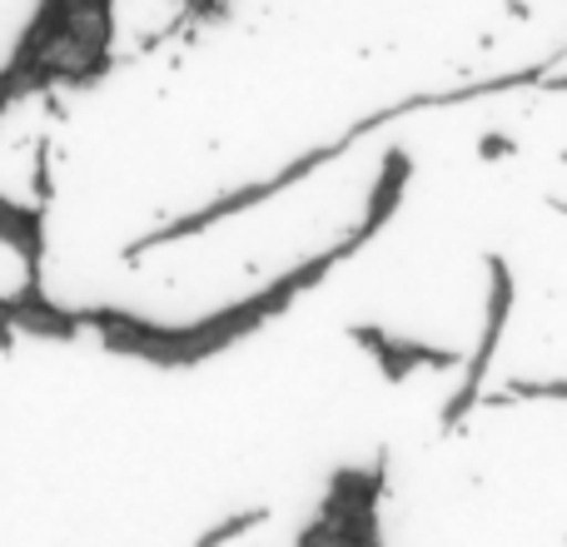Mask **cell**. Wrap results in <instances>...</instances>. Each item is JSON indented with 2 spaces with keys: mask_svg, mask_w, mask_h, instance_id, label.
Instances as JSON below:
<instances>
[{
  "mask_svg": "<svg viewBox=\"0 0 567 547\" xmlns=\"http://www.w3.org/2000/svg\"><path fill=\"white\" fill-rule=\"evenodd\" d=\"M488 279H493V299H488V329H483V339H478V353H473V363H468V379H463V389H458V399L443 409V423H458L463 413L473 409V399H478V389H483V379H488V363H493V349H498V333H503V323H508V309H513V274L503 259H488Z\"/></svg>",
  "mask_w": 567,
  "mask_h": 547,
  "instance_id": "cell-2",
  "label": "cell"
},
{
  "mask_svg": "<svg viewBox=\"0 0 567 547\" xmlns=\"http://www.w3.org/2000/svg\"><path fill=\"white\" fill-rule=\"evenodd\" d=\"M265 518V513H245V518H235V523H225V528H215L209 538H199V543H225V538H235V533H245V528H255V523Z\"/></svg>",
  "mask_w": 567,
  "mask_h": 547,
  "instance_id": "cell-5",
  "label": "cell"
},
{
  "mask_svg": "<svg viewBox=\"0 0 567 547\" xmlns=\"http://www.w3.org/2000/svg\"><path fill=\"white\" fill-rule=\"evenodd\" d=\"M0 239L25 259V289H40V255H45V219H40V209L0 199Z\"/></svg>",
  "mask_w": 567,
  "mask_h": 547,
  "instance_id": "cell-4",
  "label": "cell"
},
{
  "mask_svg": "<svg viewBox=\"0 0 567 547\" xmlns=\"http://www.w3.org/2000/svg\"><path fill=\"white\" fill-rule=\"evenodd\" d=\"M353 339L379 359V369L389 373L393 383L409 379V373L423 369V363H429V369H453V363H458L449 349H429V343H413V339H389V333H379V329H353Z\"/></svg>",
  "mask_w": 567,
  "mask_h": 547,
  "instance_id": "cell-3",
  "label": "cell"
},
{
  "mask_svg": "<svg viewBox=\"0 0 567 547\" xmlns=\"http://www.w3.org/2000/svg\"><path fill=\"white\" fill-rule=\"evenodd\" d=\"M10 343H16V329H10V319L0 313V349H10Z\"/></svg>",
  "mask_w": 567,
  "mask_h": 547,
  "instance_id": "cell-7",
  "label": "cell"
},
{
  "mask_svg": "<svg viewBox=\"0 0 567 547\" xmlns=\"http://www.w3.org/2000/svg\"><path fill=\"white\" fill-rule=\"evenodd\" d=\"M553 90H567V75H563V80H553Z\"/></svg>",
  "mask_w": 567,
  "mask_h": 547,
  "instance_id": "cell-8",
  "label": "cell"
},
{
  "mask_svg": "<svg viewBox=\"0 0 567 547\" xmlns=\"http://www.w3.org/2000/svg\"><path fill=\"white\" fill-rule=\"evenodd\" d=\"M419 105V100H413ZM413 105H399V110H383V115H373V120H363V125H353L343 140H333V145H323V149H309V155H299L289 169H279L275 179H259V185H249V189H235V195H225V199H215V205H205L199 215H189V219H179V225H169V229H150L145 239H135V245H125V259L135 265L140 255H150V249H165V245H179V239H195V235H205V229H215L219 219H229V215H245V209H255V205H265V199H275L284 195L289 185H299L303 175H313L319 165H329V159H339L343 149L353 145L359 135H369V130H379L383 120H393V115H403V110H413Z\"/></svg>",
  "mask_w": 567,
  "mask_h": 547,
  "instance_id": "cell-1",
  "label": "cell"
},
{
  "mask_svg": "<svg viewBox=\"0 0 567 547\" xmlns=\"http://www.w3.org/2000/svg\"><path fill=\"white\" fill-rule=\"evenodd\" d=\"M518 393H538V399H567V383H513Z\"/></svg>",
  "mask_w": 567,
  "mask_h": 547,
  "instance_id": "cell-6",
  "label": "cell"
}]
</instances>
